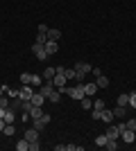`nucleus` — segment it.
Returning <instances> with one entry per match:
<instances>
[{"mask_svg":"<svg viewBox=\"0 0 136 151\" xmlns=\"http://www.w3.org/2000/svg\"><path fill=\"white\" fill-rule=\"evenodd\" d=\"M86 75H91V65L84 63V61H77L75 63V77H73V79H75L77 83H82L86 79Z\"/></svg>","mask_w":136,"mask_h":151,"instance_id":"nucleus-1","label":"nucleus"},{"mask_svg":"<svg viewBox=\"0 0 136 151\" xmlns=\"http://www.w3.org/2000/svg\"><path fill=\"white\" fill-rule=\"evenodd\" d=\"M84 83H79V86H75V88H68V97L71 99H75V101H79L82 97H84Z\"/></svg>","mask_w":136,"mask_h":151,"instance_id":"nucleus-2","label":"nucleus"},{"mask_svg":"<svg viewBox=\"0 0 136 151\" xmlns=\"http://www.w3.org/2000/svg\"><path fill=\"white\" fill-rule=\"evenodd\" d=\"M48 124H50V115H45V113L41 115V117H36V120H32V126L36 129V131H43Z\"/></svg>","mask_w":136,"mask_h":151,"instance_id":"nucleus-3","label":"nucleus"},{"mask_svg":"<svg viewBox=\"0 0 136 151\" xmlns=\"http://www.w3.org/2000/svg\"><path fill=\"white\" fill-rule=\"evenodd\" d=\"M32 95H34L32 83H23V86L18 88V97H20V99H32Z\"/></svg>","mask_w":136,"mask_h":151,"instance_id":"nucleus-4","label":"nucleus"},{"mask_svg":"<svg viewBox=\"0 0 136 151\" xmlns=\"http://www.w3.org/2000/svg\"><path fill=\"white\" fill-rule=\"evenodd\" d=\"M66 75H61V72H55V77H52V83H55V88L57 90H61V88H66Z\"/></svg>","mask_w":136,"mask_h":151,"instance_id":"nucleus-5","label":"nucleus"},{"mask_svg":"<svg viewBox=\"0 0 136 151\" xmlns=\"http://www.w3.org/2000/svg\"><path fill=\"white\" fill-rule=\"evenodd\" d=\"M120 138H123V142L132 145V142L136 140V131H132V129H123V131H120Z\"/></svg>","mask_w":136,"mask_h":151,"instance_id":"nucleus-6","label":"nucleus"},{"mask_svg":"<svg viewBox=\"0 0 136 151\" xmlns=\"http://www.w3.org/2000/svg\"><path fill=\"white\" fill-rule=\"evenodd\" d=\"M32 52L36 54V59H39V61H43V59L48 57V52H45V47H43L41 43H34V45H32Z\"/></svg>","mask_w":136,"mask_h":151,"instance_id":"nucleus-7","label":"nucleus"},{"mask_svg":"<svg viewBox=\"0 0 136 151\" xmlns=\"http://www.w3.org/2000/svg\"><path fill=\"white\" fill-rule=\"evenodd\" d=\"M52 90H55V83H52V81H43V83H41V88H39V93L48 99V95H50Z\"/></svg>","mask_w":136,"mask_h":151,"instance_id":"nucleus-8","label":"nucleus"},{"mask_svg":"<svg viewBox=\"0 0 136 151\" xmlns=\"http://www.w3.org/2000/svg\"><path fill=\"white\" fill-rule=\"evenodd\" d=\"M45 52H48V54H57L59 52V41H45Z\"/></svg>","mask_w":136,"mask_h":151,"instance_id":"nucleus-9","label":"nucleus"},{"mask_svg":"<svg viewBox=\"0 0 136 151\" xmlns=\"http://www.w3.org/2000/svg\"><path fill=\"white\" fill-rule=\"evenodd\" d=\"M104 133H107V138H109V140H118V138H120V129H118V126H107V131H104Z\"/></svg>","mask_w":136,"mask_h":151,"instance_id":"nucleus-10","label":"nucleus"},{"mask_svg":"<svg viewBox=\"0 0 136 151\" xmlns=\"http://www.w3.org/2000/svg\"><path fill=\"white\" fill-rule=\"evenodd\" d=\"M39 135H41V131H36L34 126H30V129L25 131V138L30 140V142H36V140H39Z\"/></svg>","mask_w":136,"mask_h":151,"instance_id":"nucleus-11","label":"nucleus"},{"mask_svg":"<svg viewBox=\"0 0 136 151\" xmlns=\"http://www.w3.org/2000/svg\"><path fill=\"white\" fill-rule=\"evenodd\" d=\"M95 83H97V88H107V86H109V77L102 72V75L95 77Z\"/></svg>","mask_w":136,"mask_h":151,"instance_id":"nucleus-12","label":"nucleus"},{"mask_svg":"<svg viewBox=\"0 0 136 151\" xmlns=\"http://www.w3.org/2000/svg\"><path fill=\"white\" fill-rule=\"evenodd\" d=\"M100 120L104 122V124H111L113 122V111H109V108H102V117Z\"/></svg>","mask_w":136,"mask_h":151,"instance_id":"nucleus-13","label":"nucleus"},{"mask_svg":"<svg viewBox=\"0 0 136 151\" xmlns=\"http://www.w3.org/2000/svg\"><path fill=\"white\" fill-rule=\"evenodd\" d=\"M43 101H45V97L39 93V90H34V95H32V104H34V106H43Z\"/></svg>","mask_w":136,"mask_h":151,"instance_id":"nucleus-14","label":"nucleus"},{"mask_svg":"<svg viewBox=\"0 0 136 151\" xmlns=\"http://www.w3.org/2000/svg\"><path fill=\"white\" fill-rule=\"evenodd\" d=\"M79 104H82V108H84V111H91V108H93V99H91L89 95H84V97L79 99Z\"/></svg>","mask_w":136,"mask_h":151,"instance_id":"nucleus-15","label":"nucleus"},{"mask_svg":"<svg viewBox=\"0 0 136 151\" xmlns=\"http://www.w3.org/2000/svg\"><path fill=\"white\" fill-rule=\"evenodd\" d=\"M16 149H18V151H30V140H27V138H20L18 142H16Z\"/></svg>","mask_w":136,"mask_h":151,"instance_id":"nucleus-16","label":"nucleus"},{"mask_svg":"<svg viewBox=\"0 0 136 151\" xmlns=\"http://www.w3.org/2000/svg\"><path fill=\"white\" fill-rule=\"evenodd\" d=\"M127 111H129V106H116L113 108V117H125Z\"/></svg>","mask_w":136,"mask_h":151,"instance_id":"nucleus-17","label":"nucleus"},{"mask_svg":"<svg viewBox=\"0 0 136 151\" xmlns=\"http://www.w3.org/2000/svg\"><path fill=\"white\" fill-rule=\"evenodd\" d=\"M84 93L89 95V97H93V95L97 93V83L95 81H93V83H86V86H84Z\"/></svg>","mask_w":136,"mask_h":151,"instance_id":"nucleus-18","label":"nucleus"},{"mask_svg":"<svg viewBox=\"0 0 136 151\" xmlns=\"http://www.w3.org/2000/svg\"><path fill=\"white\" fill-rule=\"evenodd\" d=\"M48 99H50L52 104H57V101H61V90H57V88H55V90H52L50 95H48Z\"/></svg>","mask_w":136,"mask_h":151,"instance_id":"nucleus-19","label":"nucleus"},{"mask_svg":"<svg viewBox=\"0 0 136 151\" xmlns=\"http://www.w3.org/2000/svg\"><path fill=\"white\" fill-rule=\"evenodd\" d=\"M55 72H57L55 68H45V70H43V75H41V77H43V81H52V77H55Z\"/></svg>","mask_w":136,"mask_h":151,"instance_id":"nucleus-20","label":"nucleus"},{"mask_svg":"<svg viewBox=\"0 0 136 151\" xmlns=\"http://www.w3.org/2000/svg\"><path fill=\"white\" fill-rule=\"evenodd\" d=\"M27 113L32 115V120H36V117H41V115H43V111H41V106H34V104H32V108H30Z\"/></svg>","mask_w":136,"mask_h":151,"instance_id":"nucleus-21","label":"nucleus"},{"mask_svg":"<svg viewBox=\"0 0 136 151\" xmlns=\"http://www.w3.org/2000/svg\"><path fill=\"white\" fill-rule=\"evenodd\" d=\"M118 106H129V93L118 95Z\"/></svg>","mask_w":136,"mask_h":151,"instance_id":"nucleus-22","label":"nucleus"},{"mask_svg":"<svg viewBox=\"0 0 136 151\" xmlns=\"http://www.w3.org/2000/svg\"><path fill=\"white\" fill-rule=\"evenodd\" d=\"M59 38H61L59 29H48V41H59Z\"/></svg>","mask_w":136,"mask_h":151,"instance_id":"nucleus-23","label":"nucleus"},{"mask_svg":"<svg viewBox=\"0 0 136 151\" xmlns=\"http://www.w3.org/2000/svg\"><path fill=\"white\" fill-rule=\"evenodd\" d=\"M107 142H109L107 133H102V135H97V138H95V145H97V147H107Z\"/></svg>","mask_w":136,"mask_h":151,"instance_id":"nucleus-24","label":"nucleus"},{"mask_svg":"<svg viewBox=\"0 0 136 151\" xmlns=\"http://www.w3.org/2000/svg\"><path fill=\"white\" fill-rule=\"evenodd\" d=\"M5 122L7 124H14V108H7L5 111Z\"/></svg>","mask_w":136,"mask_h":151,"instance_id":"nucleus-25","label":"nucleus"},{"mask_svg":"<svg viewBox=\"0 0 136 151\" xmlns=\"http://www.w3.org/2000/svg\"><path fill=\"white\" fill-rule=\"evenodd\" d=\"M2 133H5V135H9V138H12L14 133H16V126H14V124H7L5 129H2Z\"/></svg>","mask_w":136,"mask_h":151,"instance_id":"nucleus-26","label":"nucleus"},{"mask_svg":"<svg viewBox=\"0 0 136 151\" xmlns=\"http://www.w3.org/2000/svg\"><path fill=\"white\" fill-rule=\"evenodd\" d=\"M41 83H43V77H41V75H32V86L41 88Z\"/></svg>","mask_w":136,"mask_h":151,"instance_id":"nucleus-27","label":"nucleus"},{"mask_svg":"<svg viewBox=\"0 0 136 151\" xmlns=\"http://www.w3.org/2000/svg\"><path fill=\"white\" fill-rule=\"evenodd\" d=\"M9 97H7V95H0V108H9Z\"/></svg>","mask_w":136,"mask_h":151,"instance_id":"nucleus-28","label":"nucleus"},{"mask_svg":"<svg viewBox=\"0 0 136 151\" xmlns=\"http://www.w3.org/2000/svg\"><path fill=\"white\" fill-rule=\"evenodd\" d=\"M91 117H93V120H100V117H102V108H91Z\"/></svg>","mask_w":136,"mask_h":151,"instance_id":"nucleus-29","label":"nucleus"},{"mask_svg":"<svg viewBox=\"0 0 136 151\" xmlns=\"http://www.w3.org/2000/svg\"><path fill=\"white\" fill-rule=\"evenodd\" d=\"M20 83H32V75H30V72H23V75H20Z\"/></svg>","mask_w":136,"mask_h":151,"instance_id":"nucleus-30","label":"nucleus"},{"mask_svg":"<svg viewBox=\"0 0 136 151\" xmlns=\"http://www.w3.org/2000/svg\"><path fill=\"white\" fill-rule=\"evenodd\" d=\"M45 41H48V34H36V38H34V43H41V45H45Z\"/></svg>","mask_w":136,"mask_h":151,"instance_id":"nucleus-31","label":"nucleus"},{"mask_svg":"<svg viewBox=\"0 0 136 151\" xmlns=\"http://www.w3.org/2000/svg\"><path fill=\"white\" fill-rule=\"evenodd\" d=\"M104 149H109V151H116V149H118V140H109Z\"/></svg>","mask_w":136,"mask_h":151,"instance_id":"nucleus-32","label":"nucleus"},{"mask_svg":"<svg viewBox=\"0 0 136 151\" xmlns=\"http://www.w3.org/2000/svg\"><path fill=\"white\" fill-rule=\"evenodd\" d=\"M125 129H132V131H136V117H132V120L125 122Z\"/></svg>","mask_w":136,"mask_h":151,"instance_id":"nucleus-33","label":"nucleus"},{"mask_svg":"<svg viewBox=\"0 0 136 151\" xmlns=\"http://www.w3.org/2000/svg\"><path fill=\"white\" fill-rule=\"evenodd\" d=\"M129 108H136V93H129Z\"/></svg>","mask_w":136,"mask_h":151,"instance_id":"nucleus-34","label":"nucleus"},{"mask_svg":"<svg viewBox=\"0 0 136 151\" xmlns=\"http://www.w3.org/2000/svg\"><path fill=\"white\" fill-rule=\"evenodd\" d=\"M39 149H41L39 140H36V142H30V151H39Z\"/></svg>","mask_w":136,"mask_h":151,"instance_id":"nucleus-35","label":"nucleus"},{"mask_svg":"<svg viewBox=\"0 0 136 151\" xmlns=\"http://www.w3.org/2000/svg\"><path fill=\"white\" fill-rule=\"evenodd\" d=\"M64 75H66V79H73V77H75V68H73V70H68V68H66V72H64Z\"/></svg>","mask_w":136,"mask_h":151,"instance_id":"nucleus-36","label":"nucleus"},{"mask_svg":"<svg viewBox=\"0 0 136 151\" xmlns=\"http://www.w3.org/2000/svg\"><path fill=\"white\" fill-rule=\"evenodd\" d=\"M93 108H104V101L102 99H95V101H93Z\"/></svg>","mask_w":136,"mask_h":151,"instance_id":"nucleus-37","label":"nucleus"},{"mask_svg":"<svg viewBox=\"0 0 136 151\" xmlns=\"http://www.w3.org/2000/svg\"><path fill=\"white\" fill-rule=\"evenodd\" d=\"M36 32H39V34H48V27H45V25H39V27H36Z\"/></svg>","mask_w":136,"mask_h":151,"instance_id":"nucleus-38","label":"nucleus"},{"mask_svg":"<svg viewBox=\"0 0 136 151\" xmlns=\"http://www.w3.org/2000/svg\"><path fill=\"white\" fill-rule=\"evenodd\" d=\"M7 126V122H5V117H0V131H2V129H5Z\"/></svg>","mask_w":136,"mask_h":151,"instance_id":"nucleus-39","label":"nucleus"},{"mask_svg":"<svg viewBox=\"0 0 136 151\" xmlns=\"http://www.w3.org/2000/svg\"><path fill=\"white\" fill-rule=\"evenodd\" d=\"M5 111H7V108H0V117H5Z\"/></svg>","mask_w":136,"mask_h":151,"instance_id":"nucleus-40","label":"nucleus"},{"mask_svg":"<svg viewBox=\"0 0 136 151\" xmlns=\"http://www.w3.org/2000/svg\"><path fill=\"white\" fill-rule=\"evenodd\" d=\"M0 95H5V90H2V86H0Z\"/></svg>","mask_w":136,"mask_h":151,"instance_id":"nucleus-41","label":"nucleus"}]
</instances>
